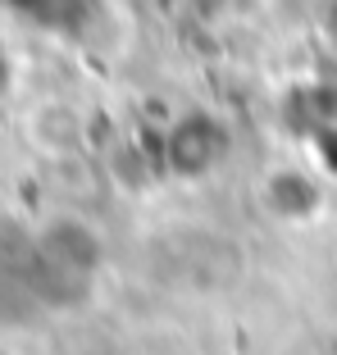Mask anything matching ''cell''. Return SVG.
Listing matches in <instances>:
<instances>
[{
  "label": "cell",
  "instance_id": "6da1fadb",
  "mask_svg": "<svg viewBox=\"0 0 337 355\" xmlns=\"http://www.w3.org/2000/svg\"><path fill=\"white\" fill-rule=\"evenodd\" d=\"M32 287L37 301L74 305L92 292V278L101 269V246L78 223H55L32 241Z\"/></svg>",
  "mask_w": 337,
  "mask_h": 355
}]
</instances>
